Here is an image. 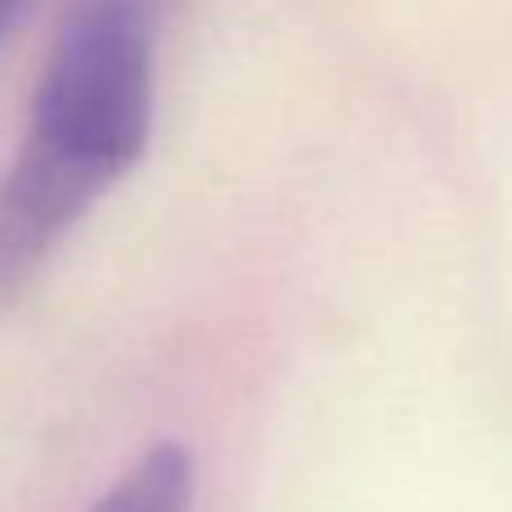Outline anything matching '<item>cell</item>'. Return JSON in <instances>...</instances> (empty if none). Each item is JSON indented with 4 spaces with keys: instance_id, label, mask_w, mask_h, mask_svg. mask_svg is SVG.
I'll return each instance as SVG.
<instances>
[{
    "instance_id": "obj_1",
    "label": "cell",
    "mask_w": 512,
    "mask_h": 512,
    "mask_svg": "<svg viewBox=\"0 0 512 512\" xmlns=\"http://www.w3.org/2000/svg\"><path fill=\"white\" fill-rule=\"evenodd\" d=\"M158 0H81L59 27L0 180V297L18 292L153 135Z\"/></svg>"
},
{
    "instance_id": "obj_2",
    "label": "cell",
    "mask_w": 512,
    "mask_h": 512,
    "mask_svg": "<svg viewBox=\"0 0 512 512\" xmlns=\"http://www.w3.org/2000/svg\"><path fill=\"white\" fill-rule=\"evenodd\" d=\"M198 468L180 441H158L95 499L90 512H194Z\"/></svg>"
},
{
    "instance_id": "obj_3",
    "label": "cell",
    "mask_w": 512,
    "mask_h": 512,
    "mask_svg": "<svg viewBox=\"0 0 512 512\" xmlns=\"http://www.w3.org/2000/svg\"><path fill=\"white\" fill-rule=\"evenodd\" d=\"M23 5L27 0H0V41L9 36V27L18 23V14H23Z\"/></svg>"
}]
</instances>
